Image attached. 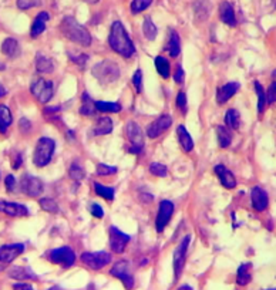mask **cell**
I'll use <instances>...</instances> for the list:
<instances>
[{
    "instance_id": "cell-1",
    "label": "cell",
    "mask_w": 276,
    "mask_h": 290,
    "mask_svg": "<svg viewBox=\"0 0 276 290\" xmlns=\"http://www.w3.org/2000/svg\"><path fill=\"white\" fill-rule=\"evenodd\" d=\"M108 44L116 53L123 56L125 59L132 57L135 54V46L127 33L124 25L119 20L111 25V30H110V36H108Z\"/></svg>"
},
{
    "instance_id": "cell-2",
    "label": "cell",
    "mask_w": 276,
    "mask_h": 290,
    "mask_svg": "<svg viewBox=\"0 0 276 290\" xmlns=\"http://www.w3.org/2000/svg\"><path fill=\"white\" fill-rule=\"evenodd\" d=\"M60 30L64 37L77 43L80 46L88 47L91 44V34L88 33L86 27H83L74 17H66L60 25Z\"/></svg>"
},
{
    "instance_id": "cell-3",
    "label": "cell",
    "mask_w": 276,
    "mask_h": 290,
    "mask_svg": "<svg viewBox=\"0 0 276 290\" xmlns=\"http://www.w3.org/2000/svg\"><path fill=\"white\" fill-rule=\"evenodd\" d=\"M91 72L100 84H103V86L112 84L120 77L119 66L111 60H103V61L97 63L96 66L93 67Z\"/></svg>"
},
{
    "instance_id": "cell-4",
    "label": "cell",
    "mask_w": 276,
    "mask_h": 290,
    "mask_svg": "<svg viewBox=\"0 0 276 290\" xmlns=\"http://www.w3.org/2000/svg\"><path fill=\"white\" fill-rule=\"evenodd\" d=\"M56 150V142L54 139L49 137H43L37 141L33 154V162L37 168H43L50 164L53 158V154Z\"/></svg>"
},
{
    "instance_id": "cell-5",
    "label": "cell",
    "mask_w": 276,
    "mask_h": 290,
    "mask_svg": "<svg viewBox=\"0 0 276 290\" xmlns=\"http://www.w3.org/2000/svg\"><path fill=\"white\" fill-rule=\"evenodd\" d=\"M125 135L128 138V152L130 154H141L144 148V137L141 128L135 121H128L125 124Z\"/></svg>"
},
{
    "instance_id": "cell-6",
    "label": "cell",
    "mask_w": 276,
    "mask_h": 290,
    "mask_svg": "<svg viewBox=\"0 0 276 290\" xmlns=\"http://www.w3.org/2000/svg\"><path fill=\"white\" fill-rule=\"evenodd\" d=\"M46 256L52 263L60 264V266H63L66 269L67 268H72L74 262H76V253L68 246H61V248L52 249V251L47 252Z\"/></svg>"
},
{
    "instance_id": "cell-7",
    "label": "cell",
    "mask_w": 276,
    "mask_h": 290,
    "mask_svg": "<svg viewBox=\"0 0 276 290\" xmlns=\"http://www.w3.org/2000/svg\"><path fill=\"white\" fill-rule=\"evenodd\" d=\"M191 237L185 236L177 248L174 251V255H172V266H174V276H175V280H178L181 275H182V271H184L185 266V259H187V252H188V246H190Z\"/></svg>"
},
{
    "instance_id": "cell-8",
    "label": "cell",
    "mask_w": 276,
    "mask_h": 290,
    "mask_svg": "<svg viewBox=\"0 0 276 290\" xmlns=\"http://www.w3.org/2000/svg\"><path fill=\"white\" fill-rule=\"evenodd\" d=\"M81 262L93 271H100L111 262V255L108 252H86L81 255Z\"/></svg>"
},
{
    "instance_id": "cell-9",
    "label": "cell",
    "mask_w": 276,
    "mask_h": 290,
    "mask_svg": "<svg viewBox=\"0 0 276 290\" xmlns=\"http://www.w3.org/2000/svg\"><path fill=\"white\" fill-rule=\"evenodd\" d=\"M30 91L33 94L34 99L39 100L40 103L44 104V103L52 100L53 94H54V87H53V83L50 80L37 79L32 83Z\"/></svg>"
},
{
    "instance_id": "cell-10",
    "label": "cell",
    "mask_w": 276,
    "mask_h": 290,
    "mask_svg": "<svg viewBox=\"0 0 276 290\" xmlns=\"http://www.w3.org/2000/svg\"><path fill=\"white\" fill-rule=\"evenodd\" d=\"M110 275L116 279H119L123 282L125 289L131 290L134 287V276H132L131 269H130V263L127 260H119L114 264L110 271Z\"/></svg>"
},
{
    "instance_id": "cell-11",
    "label": "cell",
    "mask_w": 276,
    "mask_h": 290,
    "mask_svg": "<svg viewBox=\"0 0 276 290\" xmlns=\"http://www.w3.org/2000/svg\"><path fill=\"white\" fill-rule=\"evenodd\" d=\"M172 213H174V204L171 201H168V199L161 201L159 208H158L157 219H155V229L158 233H161L167 228V225L170 224Z\"/></svg>"
},
{
    "instance_id": "cell-12",
    "label": "cell",
    "mask_w": 276,
    "mask_h": 290,
    "mask_svg": "<svg viewBox=\"0 0 276 290\" xmlns=\"http://www.w3.org/2000/svg\"><path fill=\"white\" fill-rule=\"evenodd\" d=\"M20 189L30 198H37L43 192V182L41 179L33 175H25L20 179Z\"/></svg>"
},
{
    "instance_id": "cell-13",
    "label": "cell",
    "mask_w": 276,
    "mask_h": 290,
    "mask_svg": "<svg viewBox=\"0 0 276 290\" xmlns=\"http://www.w3.org/2000/svg\"><path fill=\"white\" fill-rule=\"evenodd\" d=\"M110 248L114 253H123L127 248L128 242L131 240L130 235H127L124 232H121L117 226H111L110 228Z\"/></svg>"
},
{
    "instance_id": "cell-14",
    "label": "cell",
    "mask_w": 276,
    "mask_h": 290,
    "mask_svg": "<svg viewBox=\"0 0 276 290\" xmlns=\"http://www.w3.org/2000/svg\"><path fill=\"white\" fill-rule=\"evenodd\" d=\"M250 201H252V206L257 212L266 211L268 205H269V197L268 192L265 191L261 186H254L250 189Z\"/></svg>"
},
{
    "instance_id": "cell-15",
    "label": "cell",
    "mask_w": 276,
    "mask_h": 290,
    "mask_svg": "<svg viewBox=\"0 0 276 290\" xmlns=\"http://www.w3.org/2000/svg\"><path fill=\"white\" fill-rule=\"evenodd\" d=\"M172 126V118L170 115H161L154 123L147 127V135L150 138H157L164 131H167Z\"/></svg>"
},
{
    "instance_id": "cell-16",
    "label": "cell",
    "mask_w": 276,
    "mask_h": 290,
    "mask_svg": "<svg viewBox=\"0 0 276 290\" xmlns=\"http://www.w3.org/2000/svg\"><path fill=\"white\" fill-rule=\"evenodd\" d=\"M25 252V245L13 244L5 245L0 248V263H12L16 257H19Z\"/></svg>"
},
{
    "instance_id": "cell-17",
    "label": "cell",
    "mask_w": 276,
    "mask_h": 290,
    "mask_svg": "<svg viewBox=\"0 0 276 290\" xmlns=\"http://www.w3.org/2000/svg\"><path fill=\"white\" fill-rule=\"evenodd\" d=\"M0 212L6 213L9 216H27L29 209L25 205L16 204V202H9V201H0Z\"/></svg>"
},
{
    "instance_id": "cell-18",
    "label": "cell",
    "mask_w": 276,
    "mask_h": 290,
    "mask_svg": "<svg viewBox=\"0 0 276 290\" xmlns=\"http://www.w3.org/2000/svg\"><path fill=\"white\" fill-rule=\"evenodd\" d=\"M9 277H12L14 280H19V282H26V280H36L39 279L36 273L30 268H25V266H13L10 268L7 272Z\"/></svg>"
},
{
    "instance_id": "cell-19",
    "label": "cell",
    "mask_w": 276,
    "mask_h": 290,
    "mask_svg": "<svg viewBox=\"0 0 276 290\" xmlns=\"http://www.w3.org/2000/svg\"><path fill=\"white\" fill-rule=\"evenodd\" d=\"M215 172L218 174L219 181H221V184H222L224 188H226V189H234V188L237 186L235 175H234L229 170H226L224 165H215Z\"/></svg>"
},
{
    "instance_id": "cell-20",
    "label": "cell",
    "mask_w": 276,
    "mask_h": 290,
    "mask_svg": "<svg viewBox=\"0 0 276 290\" xmlns=\"http://www.w3.org/2000/svg\"><path fill=\"white\" fill-rule=\"evenodd\" d=\"M239 83H226L225 86L219 87L217 91V101L219 104L226 103L231 97H234L239 90Z\"/></svg>"
},
{
    "instance_id": "cell-21",
    "label": "cell",
    "mask_w": 276,
    "mask_h": 290,
    "mask_svg": "<svg viewBox=\"0 0 276 290\" xmlns=\"http://www.w3.org/2000/svg\"><path fill=\"white\" fill-rule=\"evenodd\" d=\"M219 17L224 21L225 25H228L231 27L237 26V17H235V12L234 7L229 2H222L219 6Z\"/></svg>"
},
{
    "instance_id": "cell-22",
    "label": "cell",
    "mask_w": 276,
    "mask_h": 290,
    "mask_svg": "<svg viewBox=\"0 0 276 290\" xmlns=\"http://www.w3.org/2000/svg\"><path fill=\"white\" fill-rule=\"evenodd\" d=\"M49 20H50V14L47 13V12H40V13L36 16L33 25H32V30H30V36H32L33 39L39 37L40 34L46 30V23Z\"/></svg>"
},
{
    "instance_id": "cell-23",
    "label": "cell",
    "mask_w": 276,
    "mask_h": 290,
    "mask_svg": "<svg viewBox=\"0 0 276 290\" xmlns=\"http://www.w3.org/2000/svg\"><path fill=\"white\" fill-rule=\"evenodd\" d=\"M36 71L40 74H50L54 71V61L50 57H46L44 54H37L34 60Z\"/></svg>"
},
{
    "instance_id": "cell-24",
    "label": "cell",
    "mask_w": 276,
    "mask_h": 290,
    "mask_svg": "<svg viewBox=\"0 0 276 290\" xmlns=\"http://www.w3.org/2000/svg\"><path fill=\"white\" fill-rule=\"evenodd\" d=\"M2 53L10 57V59H14L20 54V46L19 41L13 37H7L3 43H2Z\"/></svg>"
},
{
    "instance_id": "cell-25",
    "label": "cell",
    "mask_w": 276,
    "mask_h": 290,
    "mask_svg": "<svg viewBox=\"0 0 276 290\" xmlns=\"http://www.w3.org/2000/svg\"><path fill=\"white\" fill-rule=\"evenodd\" d=\"M167 50L170 52L171 57H178L179 53H181V40H179V36H178L175 30L170 32L168 43H167Z\"/></svg>"
},
{
    "instance_id": "cell-26",
    "label": "cell",
    "mask_w": 276,
    "mask_h": 290,
    "mask_svg": "<svg viewBox=\"0 0 276 290\" xmlns=\"http://www.w3.org/2000/svg\"><path fill=\"white\" fill-rule=\"evenodd\" d=\"M177 134H178V139H179V144L182 147V150H184L185 152L192 151V148H194V141L191 138L188 130H187L184 126H179L177 128Z\"/></svg>"
},
{
    "instance_id": "cell-27",
    "label": "cell",
    "mask_w": 276,
    "mask_h": 290,
    "mask_svg": "<svg viewBox=\"0 0 276 290\" xmlns=\"http://www.w3.org/2000/svg\"><path fill=\"white\" fill-rule=\"evenodd\" d=\"M112 131V121L110 117H101L97 119V124L93 128L94 135H107Z\"/></svg>"
},
{
    "instance_id": "cell-28",
    "label": "cell",
    "mask_w": 276,
    "mask_h": 290,
    "mask_svg": "<svg viewBox=\"0 0 276 290\" xmlns=\"http://www.w3.org/2000/svg\"><path fill=\"white\" fill-rule=\"evenodd\" d=\"M13 123V115L6 106L0 104V134H6L7 128Z\"/></svg>"
},
{
    "instance_id": "cell-29",
    "label": "cell",
    "mask_w": 276,
    "mask_h": 290,
    "mask_svg": "<svg viewBox=\"0 0 276 290\" xmlns=\"http://www.w3.org/2000/svg\"><path fill=\"white\" fill-rule=\"evenodd\" d=\"M250 269H252V264L250 263H242L238 268L237 283L239 284V286H246V284L252 280Z\"/></svg>"
},
{
    "instance_id": "cell-30",
    "label": "cell",
    "mask_w": 276,
    "mask_h": 290,
    "mask_svg": "<svg viewBox=\"0 0 276 290\" xmlns=\"http://www.w3.org/2000/svg\"><path fill=\"white\" fill-rule=\"evenodd\" d=\"M225 124L231 130H238L241 127V115H239V112L237 110H234V108L228 110L226 114H225Z\"/></svg>"
},
{
    "instance_id": "cell-31",
    "label": "cell",
    "mask_w": 276,
    "mask_h": 290,
    "mask_svg": "<svg viewBox=\"0 0 276 290\" xmlns=\"http://www.w3.org/2000/svg\"><path fill=\"white\" fill-rule=\"evenodd\" d=\"M155 68H157L158 74L163 77V79H170L171 76V67H170V63L168 60L163 57V56H158L155 59Z\"/></svg>"
},
{
    "instance_id": "cell-32",
    "label": "cell",
    "mask_w": 276,
    "mask_h": 290,
    "mask_svg": "<svg viewBox=\"0 0 276 290\" xmlns=\"http://www.w3.org/2000/svg\"><path fill=\"white\" fill-rule=\"evenodd\" d=\"M217 134H218V142L221 148H228L232 142V134L231 131L224 126L217 127Z\"/></svg>"
},
{
    "instance_id": "cell-33",
    "label": "cell",
    "mask_w": 276,
    "mask_h": 290,
    "mask_svg": "<svg viewBox=\"0 0 276 290\" xmlns=\"http://www.w3.org/2000/svg\"><path fill=\"white\" fill-rule=\"evenodd\" d=\"M81 101H83V106L80 107V114H81V115L90 117V115H93L94 112L97 111V110H96L94 101L90 99V95H88L87 92H84V94L81 95Z\"/></svg>"
},
{
    "instance_id": "cell-34",
    "label": "cell",
    "mask_w": 276,
    "mask_h": 290,
    "mask_svg": "<svg viewBox=\"0 0 276 290\" xmlns=\"http://www.w3.org/2000/svg\"><path fill=\"white\" fill-rule=\"evenodd\" d=\"M94 191H96V194L99 195V197H101L103 199H105V201H114V194H116V189L114 188H111V186H105V185H101L99 184V182H96L94 184Z\"/></svg>"
},
{
    "instance_id": "cell-35",
    "label": "cell",
    "mask_w": 276,
    "mask_h": 290,
    "mask_svg": "<svg viewBox=\"0 0 276 290\" xmlns=\"http://www.w3.org/2000/svg\"><path fill=\"white\" fill-rule=\"evenodd\" d=\"M254 86H255V91H257L258 95V112H259V114H263L265 107L268 104V103H266V92H265L262 84H261L259 81H255Z\"/></svg>"
},
{
    "instance_id": "cell-36",
    "label": "cell",
    "mask_w": 276,
    "mask_h": 290,
    "mask_svg": "<svg viewBox=\"0 0 276 290\" xmlns=\"http://www.w3.org/2000/svg\"><path fill=\"white\" fill-rule=\"evenodd\" d=\"M157 27L154 25V21H152L150 17H145L144 19V23H143V33H144L145 39L147 40H155L157 37Z\"/></svg>"
},
{
    "instance_id": "cell-37",
    "label": "cell",
    "mask_w": 276,
    "mask_h": 290,
    "mask_svg": "<svg viewBox=\"0 0 276 290\" xmlns=\"http://www.w3.org/2000/svg\"><path fill=\"white\" fill-rule=\"evenodd\" d=\"M96 110L100 112H120L121 106L117 103H105V101H94Z\"/></svg>"
},
{
    "instance_id": "cell-38",
    "label": "cell",
    "mask_w": 276,
    "mask_h": 290,
    "mask_svg": "<svg viewBox=\"0 0 276 290\" xmlns=\"http://www.w3.org/2000/svg\"><path fill=\"white\" fill-rule=\"evenodd\" d=\"M40 204V208L43 209V211L49 212V213H57L59 212V205L57 202L52 198H41L39 201Z\"/></svg>"
},
{
    "instance_id": "cell-39",
    "label": "cell",
    "mask_w": 276,
    "mask_h": 290,
    "mask_svg": "<svg viewBox=\"0 0 276 290\" xmlns=\"http://www.w3.org/2000/svg\"><path fill=\"white\" fill-rule=\"evenodd\" d=\"M152 0H132L131 2V12L134 14L144 12L145 9L151 6Z\"/></svg>"
},
{
    "instance_id": "cell-40",
    "label": "cell",
    "mask_w": 276,
    "mask_h": 290,
    "mask_svg": "<svg viewBox=\"0 0 276 290\" xmlns=\"http://www.w3.org/2000/svg\"><path fill=\"white\" fill-rule=\"evenodd\" d=\"M119 168L117 166H111V165L107 164H99L97 165V174L100 177H108V175H114L117 174Z\"/></svg>"
},
{
    "instance_id": "cell-41",
    "label": "cell",
    "mask_w": 276,
    "mask_h": 290,
    "mask_svg": "<svg viewBox=\"0 0 276 290\" xmlns=\"http://www.w3.org/2000/svg\"><path fill=\"white\" fill-rule=\"evenodd\" d=\"M150 172H151L152 175H155V177H159V178H163V177H167V166L163 164H159V162H152L150 165Z\"/></svg>"
},
{
    "instance_id": "cell-42",
    "label": "cell",
    "mask_w": 276,
    "mask_h": 290,
    "mask_svg": "<svg viewBox=\"0 0 276 290\" xmlns=\"http://www.w3.org/2000/svg\"><path fill=\"white\" fill-rule=\"evenodd\" d=\"M70 177H72L74 181H81V179L84 178V170L80 166L79 164H72V166H70Z\"/></svg>"
},
{
    "instance_id": "cell-43",
    "label": "cell",
    "mask_w": 276,
    "mask_h": 290,
    "mask_svg": "<svg viewBox=\"0 0 276 290\" xmlns=\"http://www.w3.org/2000/svg\"><path fill=\"white\" fill-rule=\"evenodd\" d=\"M40 0H17L16 5L19 7L20 10H29V9H33L36 6H40Z\"/></svg>"
},
{
    "instance_id": "cell-44",
    "label": "cell",
    "mask_w": 276,
    "mask_h": 290,
    "mask_svg": "<svg viewBox=\"0 0 276 290\" xmlns=\"http://www.w3.org/2000/svg\"><path fill=\"white\" fill-rule=\"evenodd\" d=\"M266 103H269V104L276 103V81L270 84L268 91H266Z\"/></svg>"
},
{
    "instance_id": "cell-45",
    "label": "cell",
    "mask_w": 276,
    "mask_h": 290,
    "mask_svg": "<svg viewBox=\"0 0 276 290\" xmlns=\"http://www.w3.org/2000/svg\"><path fill=\"white\" fill-rule=\"evenodd\" d=\"M132 81H134L135 90H137L138 92H143V71H141V70H137V71H135Z\"/></svg>"
},
{
    "instance_id": "cell-46",
    "label": "cell",
    "mask_w": 276,
    "mask_h": 290,
    "mask_svg": "<svg viewBox=\"0 0 276 290\" xmlns=\"http://www.w3.org/2000/svg\"><path fill=\"white\" fill-rule=\"evenodd\" d=\"M68 57H70L72 61L77 63L79 66H84V64L87 63V60H88V56H87V54H83V53H79L77 57H76V56H73V54H68Z\"/></svg>"
},
{
    "instance_id": "cell-47",
    "label": "cell",
    "mask_w": 276,
    "mask_h": 290,
    "mask_svg": "<svg viewBox=\"0 0 276 290\" xmlns=\"http://www.w3.org/2000/svg\"><path fill=\"white\" fill-rule=\"evenodd\" d=\"M184 79H185L184 70H182L181 64H178L177 71L174 72V81H175L177 84H182V83H184Z\"/></svg>"
},
{
    "instance_id": "cell-48",
    "label": "cell",
    "mask_w": 276,
    "mask_h": 290,
    "mask_svg": "<svg viewBox=\"0 0 276 290\" xmlns=\"http://www.w3.org/2000/svg\"><path fill=\"white\" fill-rule=\"evenodd\" d=\"M90 212H91L94 216L100 218V219L104 216V211H103V208H101V206H100L99 204H91V205H90Z\"/></svg>"
},
{
    "instance_id": "cell-49",
    "label": "cell",
    "mask_w": 276,
    "mask_h": 290,
    "mask_svg": "<svg viewBox=\"0 0 276 290\" xmlns=\"http://www.w3.org/2000/svg\"><path fill=\"white\" fill-rule=\"evenodd\" d=\"M177 106L179 110H182V112L185 111V108H187V95H185V92H179L177 95Z\"/></svg>"
},
{
    "instance_id": "cell-50",
    "label": "cell",
    "mask_w": 276,
    "mask_h": 290,
    "mask_svg": "<svg viewBox=\"0 0 276 290\" xmlns=\"http://www.w3.org/2000/svg\"><path fill=\"white\" fill-rule=\"evenodd\" d=\"M5 185H6L7 191L13 192L14 188H16V178L13 175H7L6 179H5Z\"/></svg>"
},
{
    "instance_id": "cell-51",
    "label": "cell",
    "mask_w": 276,
    "mask_h": 290,
    "mask_svg": "<svg viewBox=\"0 0 276 290\" xmlns=\"http://www.w3.org/2000/svg\"><path fill=\"white\" fill-rule=\"evenodd\" d=\"M21 162H23V157H21V154H20V152L13 154V158H12V166H13V170H19Z\"/></svg>"
},
{
    "instance_id": "cell-52",
    "label": "cell",
    "mask_w": 276,
    "mask_h": 290,
    "mask_svg": "<svg viewBox=\"0 0 276 290\" xmlns=\"http://www.w3.org/2000/svg\"><path fill=\"white\" fill-rule=\"evenodd\" d=\"M13 290H34V287L30 283H26V282H19V283H14L12 286Z\"/></svg>"
},
{
    "instance_id": "cell-53",
    "label": "cell",
    "mask_w": 276,
    "mask_h": 290,
    "mask_svg": "<svg viewBox=\"0 0 276 290\" xmlns=\"http://www.w3.org/2000/svg\"><path fill=\"white\" fill-rule=\"evenodd\" d=\"M20 130L23 132H29L32 130V124H30V121L26 118H21L20 119Z\"/></svg>"
},
{
    "instance_id": "cell-54",
    "label": "cell",
    "mask_w": 276,
    "mask_h": 290,
    "mask_svg": "<svg viewBox=\"0 0 276 290\" xmlns=\"http://www.w3.org/2000/svg\"><path fill=\"white\" fill-rule=\"evenodd\" d=\"M6 94H7L6 88H5L3 86H0V99H2V97H5Z\"/></svg>"
},
{
    "instance_id": "cell-55",
    "label": "cell",
    "mask_w": 276,
    "mask_h": 290,
    "mask_svg": "<svg viewBox=\"0 0 276 290\" xmlns=\"http://www.w3.org/2000/svg\"><path fill=\"white\" fill-rule=\"evenodd\" d=\"M178 290H192V287H191V286H188V284H184V286L178 287Z\"/></svg>"
},
{
    "instance_id": "cell-56",
    "label": "cell",
    "mask_w": 276,
    "mask_h": 290,
    "mask_svg": "<svg viewBox=\"0 0 276 290\" xmlns=\"http://www.w3.org/2000/svg\"><path fill=\"white\" fill-rule=\"evenodd\" d=\"M87 2H88V3H91V5H94V3H97L99 0H87Z\"/></svg>"
},
{
    "instance_id": "cell-57",
    "label": "cell",
    "mask_w": 276,
    "mask_h": 290,
    "mask_svg": "<svg viewBox=\"0 0 276 290\" xmlns=\"http://www.w3.org/2000/svg\"><path fill=\"white\" fill-rule=\"evenodd\" d=\"M272 77H273V79H275V81H276V70L273 72H272Z\"/></svg>"
},
{
    "instance_id": "cell-58",
    "label": "cell",
    "mask_w": 276,
    "mask_h": 290,
    "mask_svg": "<svg viewBox=\"0 0 276 290\" xmlns=\"http://www.w3.org/2000/svg\"><path fill=\"white\" fill-rule=\"evenodd\" d=\"M49 290H60L57 286H54V287H52V289H49Z\"/></svg>"
},
{
    "instance_id": "cell-59",
    "label": "cell",
    "mask_w": 276,
    "mask_h": 290,
    "mask_svg": "<svg viewBox=\"0 0 276 290\" xmlns=\"http://www.w3.org/2000/svg\"><path fill=\"white\" fill-rule=\"evenodd\" d=\"M88 290H96V289H94V287H93V284H91V286H90V287H88Z\"/></svg>"
},
{
    "instance_id": "cell-60",
    "label": "cell",
    "mask_w": 276,
    "mask_h": 290,
    "mask_svg": "<svg viewBox=\"0 0 276 290\" xmlns=\"http://www.w3.org/2000/svg\"><path fill=\"white\" fill-rule=\"evenodd\" d=\"M268 290H276V287H275V289H268Z\"/></svg>"
},
{
    "instance_id": "cell-61",
    "label": "cell",
    "mask_w": 276,
    "mask_h": 290,
    "mask_svg": "<svg viewBox=\"0 0 276 290\" xmlns=\"http://www.w3.org/2000/svg\"><path fill=\"white\" fill-rule=\"evenodd\" d=\"M273 2H275V7H276V0H273Z\"/></svg>"
}]
</instances>
